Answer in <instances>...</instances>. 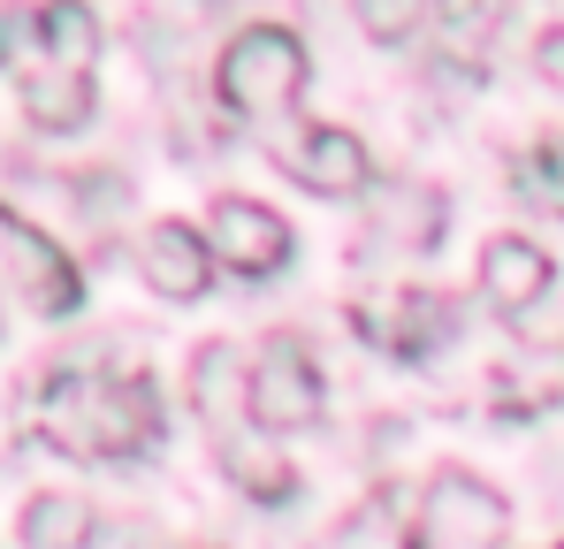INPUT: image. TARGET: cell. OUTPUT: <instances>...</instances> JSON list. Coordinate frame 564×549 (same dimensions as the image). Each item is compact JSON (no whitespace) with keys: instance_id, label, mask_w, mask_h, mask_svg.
Segmentation results:
<instances>
[{"instance_id":"1","label":"cell","mask_w":564,"mask_h":549,"mask_svg":"<svg viewBox=\"0 0 564 549\" xmlns=\"http://www.w3.org/2000/svg\"><path fill=\"white\" fill-rule=\"evenodd\" d=\"M39 428L69 458H138L161 435V397L138 366H54L39 389Z\"/></svg>"},{"instance_id":"2","label":"cell","mask_w":564,"mask_h":549,"mask_svg":"<svg viewBox=\"0 0 564 549\" xmlns=\"http://www.w3.org/2000/svg\"><path fill=\"white\" fill-rule=\"evenodd\" d=\"M214 85H221V107H229V115H252V122L290 115L297 92H305V46H297V31H282V23L237 31V39L221 46Z\"/></svg>"},{"instance_id":"3","label":"cell","mask_w":564,"mask_h":549,"mask_svg":"<svg viewBox=\"0 0 564 549\" xmlns=\"http://www.w3.org/2000/svg\"><path fill=\"white\" fill-rule=\"evenodd\" d=\"M31 305V313H46V321H62V313H77L85 305V274L77 260L46 237V229H31L15 206H0V305Z\"/></svg>"},{"instance_id":"4","label":"cell","mask_w":564,"mask_h":549,"mask_svg":"<svg viewBox=\"0 0 564 549\" xmlns=\"http://www.w3.org/2000/svg\"><path fill=\"white\" fill-rule=\"evenodd\" d=\"M313 412H321V359L297 329H275L252 352V428L290 435V428H313Z\"/></svg>"},{"instance_id":"5","label":"cell","mask_w":564,"mask_h":549,"mask_svg":"<svg viewBox=\"0 0 564 549\" xmlns=\"http://www.w3.org/2000/svg\"><path fill=\"white\" fill-rule=\"evenodd\" d=\"M503 527H511L503 496L488 481H473V473L451 465L420 496V535H412V549H503Z\"/></svg>"},{"instance_id":"6","label":"cell","mask_w":564,"mask_h":549,"mask_svg":"<svg viewBox=\"0 0 564 549\" xmlns=\"http://www.w3.org/2000/svg\"><path fill=\"white\" fill-rule=\"evenodd\" d=\"M351 321H359V336L375 352H389V359H435L458 336V305L443 290H389V298H367Z\"/></svg>"},{"instance_id":"7","label":"cell","mask_w":564,"mask_h":549,"mask_svg":"<svg viewBox=\"0 0 564 549\" xmlns=\"http://www.w3.org/2000/svg\"><path fill=\"white\" fill-rule=\"evenodd\" d=\"M206 245L229 274H275L290 260V222H282L268 198H214V222H206Z\"/></svg>"},{"instance_id":"8","label":"cell","mask_w":564,"mask_h":549,"mask_svg":"<svg viewBox=\"0 0 564 549\" xmlns=\"http://www.w3.org/2000/svg\"><path fill=\"white\" fill-rule=\"evenodd\" d=\"M15 85H23V115H31L39 130H85V115H93V77L54 69V62L31 46V15H23V46H15Z\"/></svg>"},{"instance_id":"9","label":"cell","mask_w":564,"mask_h":549,"mask_svg":"<svg viewBox=\"0 0 564 549\" xmlns=\"http://www.w3.org/2000/svg\"><path fill=\"white\" fill-rule=\"evenodd\" d=\"M214 245H206V229H191V222H153L145 229V245H138V274L161 290V298H198L206 282H214Z\"/></svg>"},{"instance_id":"10","label":"cell","mask_w":564,"mask_h":549,"mask_svg":"<svg viewBox=\"0 0 564 549\" xmlns=\"http://www.w3.org/2000/svg\"><path fill=\"white\" fill-rule=\"evenodd\" d=\"M550 282H557V268H550V252L534 245V237H488L480 245V298L496 305V313H527V305H542L550 298Z\"/></svg>"},{"instance_id":"11","label":"cell","mask_w":564,"mask_h":549,"mask_svg":"<svg viewBox=\"0 0 564 549\" xmlns=\"http://www.w3.org/2000/svg\"><path fill=\"white\" fill-rule=\"evenodd\" d=\"M290 176L305 183V191H328V198H359V191L375 183V153H367L351 130L321 122V130H305V138L290 146Z\"/></svg>"},{"instance_id":"12","label":"cell","mask_w":564,"mask_h":549,"mask_svg":"<svg viewBox=\"0 0 564 549\" xmlns=\"http://www.w3.org/2000/svg\"><path fill=\"white\" fill-rule=\"evenodd\" d=\"M191 405H198V420L214 435H229L237 420H252V366L237 359L229 344H206L191 359Z\"/></svg>"},{"instance_id":"13","label":"cell","mask_w":564,"mask_h":549,"mask_svg":"<svg viewBox=\"0 0 564 549\" xmlns=\"http://www.w3.org/2000/svg\"><path fill=\"white\" fill-rule=\"evenodd\" d=\"M435 237H443V198L420 183H389L367 214V245H389V252H427Z\"/></svg>"},{"instance_id":"14","label":"cell","mask_w":564,"mask_h":549,"mask_svg":"<svg viewBox=\"0 0 564 549\" xmlns=\"http://www.w3.org/2000/svg\"><path fill=\"white\" fill-rule=\"evenodd\" d=\"M214 451H221V473H229L245 496H260V504H290V496H297V465H290L260 428H252V435L229 428V435H214Z\"/></svg>"},{"instance_id":"15","label":"cell","mask_w":564,"mask_h":549,"mask_svg":"<svg viewBox=\"0 0 564 549\" xmlns=\"http://www.w3.org/2000/svg\"><path fill=\"white\" fill-rule=\"evenodd\" d=\"M85 527H93V512H85L77 496H39V504L23 512V542L31 549H77Z\"/></svg>"},{"instance_id":"16","label":"cell","mask_w":564,"mask_h":549,"mask_svg":"<svg viewBox=\"0 0 564 549\" xmlns=\"http://www.w3.org/2000/svg\"><path fill=\"white\" fill-rule=\"evenodd\" d=\"M435 39L451 46V62H480V39H496V8H435Z\"/></svg>"},{"instance_id":"17","label":"cell","mask_w":564,"mask_h":549,"mask_svg":"<svg viewBox=\"0 0 564 549\" xmlns=\"http://www.w3.org/2000/svg\"><path fill=\"white\" fill-rule=\"evenodd\" d=\"M359 31L381 39V46H397V39L427 31V0H359Z\"/></svg>"},{"instance_id":"18","label":"cell","mask_w":564,"mask_h":549,"mask_svg":"<svg viewBox=\"0 0 564 549\" xmlns=\"http://www.w3.org/2000/svg\"><path fill=\"white\" fill-rule=\"evenodd\" d=\"M519 183H527V198H542V206H557V214H564V130H550V138L527 153Z\"/></svg>"},{"instance_id":"19","label":"cell","mask_w":564,"mask_h":549,"mask_svg":"<svg viewBox=\"0 0 564 549\" xmlns=\"http://www.w3.org/2000/svg\"><path fill=\"white\" fill-rule=\"evenodd\" d=\"M328 549H412V542L397 535V512H389V504H367V512H351V527Z\"/></svg>"},{"instance_id":"20","label":"cell","mask_w":564,"mask_h":549,"mask_svg":"<svg viewBox=\"0 0 564 549\" xmlns=\"http://www.w3.org/2000/svg\"><path fill=\"white\" fill-rule=\"evenodd\" d=\"M542 69H550V77H564V31H550V39H542Z\"/></svg>"},{"instance_id":"21","label":"cell","mask_w":564,"mask_h":549,"mask_svg":"<svg viewBox=\"0 0 564 549\" xmlns=\"http://www.w3.org/2000/svg\"><path fill=\"white\" fill-rule=\"evenodd\" d=\"M0 321H8V313H0Z\"/></svg>"}]
</instances>
